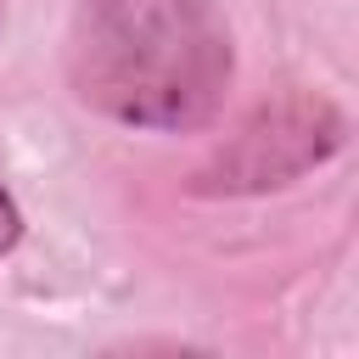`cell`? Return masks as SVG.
Returning <instances> with one entry per match:
<instances>
[{
	"mask_svg": "<svg viewBox=\"0 0 359 359\" xmlns=\"http://www.w3.org/2000/svg\"><path fill=\"white\" fill-rule=\"evenodd\" d=\"M236 50L213 0H73V95L129 129H202L230 90Z\"/></svg>",
	"mask_w": 359,
	"mask_h": 359,
	"instance_id": "1",
	"label": "cell"
},
{
	"mask_svg": "<svg viewBox=\"0 0 359 359\" xmlns=\"http://www.w3.org/2000/svg\"><path fill=\"white\" fill-rule=\"evenodd\" d=\"M342 146V118L331 101L320 95H297V101H280L269 112H258L236 146L219 157L213 168V185L224 191H264V185H286L292 174L325 163L331 151Z\"/></svg>",
	"mask_w": 359,
	"mask_h": 359,
	"instance_id": "2",
	"label": "cell"
},
{
	"mask_svg": "<svg viewBox=\"0 0 359 359\" xmlns=\"http://www.w3.org/2000/svg\"><path fill=\"white\" fill-rule=\"evenodd\" d=\"M22 241V213H17V202H11V191L0 185V258L11 252Z\"/></svg>",
	"mask_w": 359,
	"mask_h": 359,
	"instance_id": "3",
	"label": "cell"
}]
</instances>
